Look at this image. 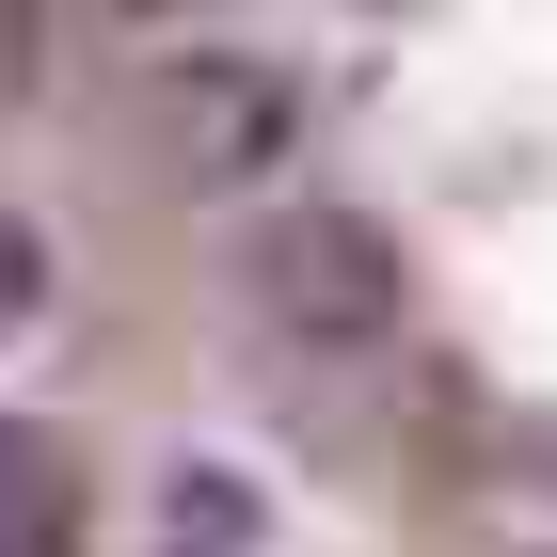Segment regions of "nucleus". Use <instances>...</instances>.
Instances as JSON below:
<instances>
[{
	"label": "nucleus",
	"instance_id": "3",
	"mask_svg": "<svg viewBox=\"0 0 557 557\" xmlns=\"http://www.w3.org/2000/svg\"><path fill=\"white\" fill-rule=\"evenodd\" d=\"M256 542H271V494L239 462H175L160 478V542L144 557H256Z\"/></svg>",
	"mask_w": 557,
	"mask_h": 557
},
{
	"label": "nucleus",
	"instance_id": "6",
	"mask_svg": "<svg viewBox=\"0 0 557 557\" xmlns=\"http://www.w3.org/2000/svg\"><path fill=\"white\" fill-rule=\"evenodd\" d=\"M16 81H33V33H16V16H0V96H16Z\"/></svg>",
	"mask_w": 557,
	"mask_h": 557
},
{
	"label": "nucleus",
	"instance_id": "2",
	"mask_svg": "<svg viewBox=\"0 0 557 557\" xmlns=\"http://www.w3.org/2000/svg\"><path fill=\"white\" fill-rule=\"evenodd\" d=\"M287 144H302V81H287V64H256V48L160 64V160L191 175V191H256Z\"/></svg>",
	"mask_w": 557,
	"mask_h": 557
},
{
	"label": "nucleus",
	"instance_id": "1",
	"mask_svg": "<svg viewBox=\"0 0 557 557\" xmlns=\"http://www.w3.org/2000/svg\"><path fill=\"white\" fill-rule=\"evenodd\" d=\"M223 271H239V319L287 335V350H319V367L398 335V239L367 208H271Z\"/></svg>",
	"mask_w": 557,
	"mask_h": 557
},
{
	"label": "nucleus",
	"instance_id": "4",
	"mask_svg": "<svg viewBox=\"0 0 557 557\" xmlns=\"http://www.w3.org/2000/svg\"><path fill=\"white\" fill-rule=\"evenodd\" d=\"M64 510H81V462L48 430H0V557H64Z\"/></svg>",
	"mask_w": 557,
	"mask_h": 557
},
{
	"label": "nucleus",
	"instance_id": "5",
	"mask_svg": "<svg viewBox=\"0 0 557 557\" xmlns=\"http://www.w3.org/2000/svg\"><path fill=\"white\" fill-rule=\"evenodd\" d=\"M33 302H48V239H33L16 208H0V350L33 335Z\"/></svg>",
	"mask_w": 557,
	"mask_h": 557
}]
</instances>
